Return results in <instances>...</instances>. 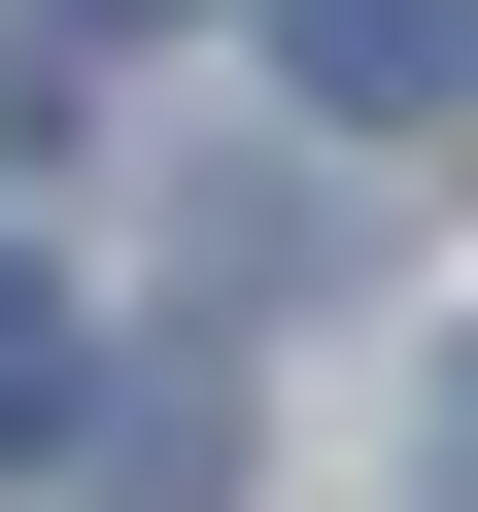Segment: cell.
<instances>
[{"mask_svg": "<svg viewBox=\"0 0 478 512\" xmlns=\"http://www.w3.org/2000/svg\"><path fill=\"white\" fill-rule=\"evenodd\" d=\"M35 35H171V0H35Z\"/></svg>", "mask_w": 478, "mask_h": 512, "instance_id": "277c9868", "label": "cell"}, {"mask_svg": "<svg viewBox=\"0 0 478 512\" xmlns=\"http://www.w3.org/2000/svg\"><path fill=\"white\" fill-rule=\"evenodd\" d=\"M35 444H69V274L0 239V478H35Z\"/></svg>", "mask_w": 478, "mask_h": 512, "instance_id": "7a4b0ae2", "label": "cell"}, {"mask_svg": "<svg viewBox=\"0 0 478 512\" xmlns=\"http://www.w3.org/2000/svg\"><path fill=\"white\" fill-rule=\"evenodd\" d=\"M274 69H308L342 137H444V103H478V0H274Z\"/></svg>", "mask_w": 478, "mask_h": 512, "instance_id": "6da1fadb", "label": "cell"}, {"mask_svg": "<svg viewBox=\"0 0 478 512\" xmlns=\"http://www.w3.org/2000/svg\"><path fill=\"white\" fill-rule=\"evenodd\" d=\"M410 512H478V342H444V410H410Z\"/></svg>", "mask_w": 478, "mask_h": 512, "instance_id": "3957f363", "label": "cell"}]
</instances>
